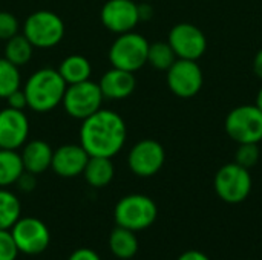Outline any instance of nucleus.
<instances>
[{
	"label": "nucleus",
	"instance_id": "nucleus-1",
	"mask_svg": "<svg viewBox=\"0 0 262 260\" xmlns=\"http://www.w3.org/2000/svg\"><path fill=\"white\" fill-rule=\"evenodd\" d=\"M126 138V123L114 110L100 109L81 121L80 144L89 156L114 158L124 147Z\"/></svg>",
	"mask_w": 262,
	"mask_h": 260
},
{
	"label": "nucleus",
	"instance_id": "nucleus-2",
	"mask_svg": "<svg viewBox=\"0 0 262 260\" xmlns=\"http://www.w3.org/2000/svg\"><path fill=\"white\" fill-rule=\"evenodd\" d=\"M68 84L57 69L41 67L29 75L25 83L23 92L28 107L37 113H46L58 107Z\"/></svg>",
	"mask_w": 262,
	"mask_h": 260
},
{
	"label": "nucleus",
	"instance_id": "nucleus-3",
	"mask_svg": "<svg viewBox=\"0 0 262 260\" xmlns=\"http://www.w3.org/2000/svg\"><path fill=\"white\" fill-rule=\"evenodd\" d=\"M21 31L34 48L51 49L61 43L64 37V21L54 11L38 9L26 17Z\"/></svg>",
	"mask_w": 262,
	"mask_h": 260
},
{
	"label": "nucleus",
	"instance_id": "nucleus-4",
	"mask_svg": "<svg viewBox=\"0 0 262 260\" xmlns=\"http://www.w3.org/2000/svg\"><path fill=\"white\" fill-rule=\"evenodd\" d=\"M158 216L155 201L146 195L134 193L121 198L114 210V219L118 227L132 230L135 233L149 228Z\"/></svg>",
	"mask_w": 262,
	"mask_h": 260
},
{
	"label": "nucleus",
	"instance_id": "nucleus-5",
	"mask_svg": "<svg viewBox=\"0 0 262 260\" xmlns=\"http://www.w3.org/2000/svg\"><path fill=\"white\" fill-rule=\"evenodd\" d=\"M149 44L147 38L135 31L120 34L112 41L107 52L112 67L135 74L147 63Z\"/></svg>",
	"mask_w": 262,
	"mask_h": 260
},
{
	"label": "nucleus",
	"instance_id": "nucleus-6",
	"mask_svg": "<svg viewBox=\"0 0 262 260\" xmlns=\"http://www.w3.org/2000/svg\"><path fill=\"white\" fill-rule=\"evenodd\" d=\"M104 98L98 83L86 80L77 84H69L63 95V109L74 120H86L101 109Z\"/></svg>",
	"mask_w": 262,
	"mask_h": 260
},
{
	"label": "nucleus",
	"instance_id": "nucleus-7",
	"mask_svg": "<svg viewBox=\"0 0 262 260\" xmlns=\"http://www.w3.org/2000/svg\"><path fill=\"white\" fill-rule=\"evenodd\" d=\"M213 185L221 201L227 204H239L246 201L252 192V175L249 169L230 162L216 172Z\"/></svg>",
	"mask_w": 262,
	"mask_h": 260
},
{
	"label": "nucleus",
	"instance_id": "nucleus-8",
	"mask_svg": "<svg viewBox=\"0 0 262 260\" xmlns=\"http://www.w3.org/2000/svg\"><path fill=\"white\" fill-rule=\"evenodd\" d=\"M227 135L238 144L262 141V112L253 104L232 109L224 123Z\"/></svg>",
	"mask_w": 262,
	"mask_h": 260
},
{
	"label": "nucleus",
	"instance_id": "nucleus-9",
	"mask_svg": "<svg viewBox=\"0 0 262 260\" xmlns=\"http://www.w3.org/2000/svg\"><path fill=\"white\" fill-rule=\"evenodd\" d=\"M11 234L20 253L26 256H38L45 253L51 244V233L46 224L37 218H20L11 228Z\"/></svg>",
	"mask_w": 262,
	"mask_h": 260
},
{
	"label": "nucleus",
	"instance_id": "nucleus-10",
	"mask_svg": "<svg viewBox=\"0 0 262 260\" xmlns=\"http://www.w3.org/2000/svg\"><path fill=\"white\" fill-rule=\"evenodd\" d=\"M166 81L173 95L180 98H192L203 87V69L193 60L177 58V61L166 70Z\"/></svg>",
	"mask_w": 262,
	"mask_h": 260
},
{
	"label": "nucleus",
	"instance_id": "nucleus-11",
	"mask_svg": "<svg viewBox=\"0 0 262 260\" xmlns=\"http://www.w3.org/2000/svg\"><path fill=\"white\" fill-rule=\"evenodd\" d=\"M167 43L173 49L177 58L183 60L198 61L207 49V38L204 32L198 26L186 21L178 23L170 29Z\"/></svg>",
	"mask_w": 262,
	"mask_h": 260
},
{
	"label": "nucleus",
	"instance_id": "nucleus-12",
	"mask_svg": "<svg viewBox=\"0 0 262 260\" xmlns=\"http://www.w3.org/2000/svg\"><path fill=\"white\" fill-rule=\"evenodd\" d=\"M166 162V150L155 139L138 141L127 155V166L130 172L140 178H150L157 175Z\"/></svg>",
	"mask_w": 262,
	"mask_h": 260
},
{
	"label": "nucleus",
	"instance_id": "nucleus-13",
	"mask_svg": "<svg viewBox=\"0 0 262 260\" xmlns=\"http://www.w3.org/2000/svg\"><path fill=\"white\" fill-rule=\"evenodd\" d=\"M100 20L107 31L117 35L130 32L140 23L138 3L134 0H107L101 8Z\"/></svg>",
	"mask_w": 262,
	"mask_h": 260
},
{
	"label": "nucleus",
	"instance_id": "nucleus-14",
	"mask_svg": "<svg viewBox=\"0 0 262 260\" xmlns=\"http://www.w3.org/2000/svg\"><path fill=\"white\" fill-rule=\"evenodd\" d=\"M29 136V120L23 110L5 107L0 110V149L18 150Z\"/></svg>",
	"mask_w": 262,
	"mask_h": 260
},
{
	"label": "nucleus",
	"instance_id": "nucleus-15",
	"mask_svg": "<svg viewBox=\"0 0 262 260\" xmlns=\"http://www.w3.org/2000/svg\"><path fill=\"white\" fill-rule=\"evenodd\" d=\"M89 158L91 156L81 147V144H63L54 150L51 169L57 176L75 178L83 175Z\"/></svg>",
	"mask_w": 262,
	"mask_h": 260
},
{
	"label": "nucleus",
	"instance_id": "nucleus-16",
	"mask_svg": "<svg viewBox=\"0 0 262 260\" xmlns=\"http://www.w3.org/2000/svg\"><path fill=\"white\" fill-rule=\"evenodd\" d=\"M98 86H100V90H101L104 100L118 101V100H124L134 93V90L137 87V78H135L134 72L112 67L101 75Z\"/></svg>",
	"mask_w": 262,
	"mask_h": 260
},
{
	"label": "nucleus",
	"instance_id": "nucleus-17",
	"mask_svg": "<svg viewBox=\"0 0 262 260\" xmlns=\"http://www.w3.org/2000/svg\"><path fill=\"white\" fill-rule=\"evenodd\" d=\"M52 155H54L52 147L43 139L26 141L20 152L23 169L37 176L45 173L48 169H51Z\"/></svg>",
	"mask_w": 262,
	"mask_h": 260
},
{
	"label": "nucleus",
	"instance_id": "nucleus-18",
	"mask_svg": "<svg viewBox=\"0 0 262 260\" xmlns=\"http://www.w3.org/2000/svg\"><path fill=\"white\" fill-rule=\"evenodd\" d=\"M114 176H115V167L112 158L91 156L83 170V178L94 188H103L109 185Z\"/></svg>",
	"mask_w": 262,
	"mask_h": 260
},
{
	"label": "nucleus",
	"instance_id": "nucleus-19",
	"mask_svg": "<svg viewBox=\"0 0 262 260\" xmlns=\"http://www.w3.org/2000/svg\"><path fill=\"white\" fill-rule=\"evenodd\" d=\"M57 70L61 75V78L64 80V83L69 86V84H77V83L91 80L92 64L84 55L72 54L61 60Z\"/></svg>",
	"mask_w": 262,
	"mask_h": 260
},
{
	"label": "nucleus",
	"instance_id": "nucleus-20",
	"mask_svg": "<svg viewBox=\"0 0 262 260\" xmlns=\"http://www.w3.org/2000/svg\"><path fill=\"white\" fill-rule=\"evenodd\" d=\"M109 250L111 253L121 260L132 259L138 253V239L137 233L123 227H115L109 234Z\"/></svg>",
	"mask_w": 262,
	"mask_h": 260
},
{
	"label": "nucleus",
	"instance_id": "nucleus-21",
	"mask_svg": "<svg viewBox=\"0 0 262 260\" xmlns=\"http://www.w3.org/2000/svg\"><path fill=\"white\" fill-rule=\"evenodd\" d=\"M23 172L20 153L17 150L0 149V188L14 185Z\"/></svg>",
	"mask_w": 262,
	"mask_h": 260
},
{
	"label": "nucleus",
	"instance_id": "nucleus-22",
	"mask_svg": "<svg viewBox=\"0 0 262 260\" xmlns=\"http://www.w3.org/2000/svg\"><path fill=\"white\" fill-rule=\"evenodd\" d=\"M32 54H34V46L23 34H15L14 37L6 40L5 58L12 64L18 67L28 64L32 58Z\"/></svg>",
	"mask_w": 262,
	"mask_h": 260
},
{
	"label": "nucleus",
	"instance_id": "nucleus-23",
	"mask_svg": "<svg viewBox=\"0 0 262 260\" xmlns=\"http://www.w3.org/2000/svg\"><path fill=\"white\" fill-rule=\"evenodd\" d=\"M21 218L18 198L8 188H0V230H11Z\"/></svg>",
	"mask_w": 262,
	"mask_h": 260
},
{
	"label": "nucleus",
	"instance_id": "nucleus-24",
	"mask_svg": "<svg viewBox=\"0 0 262 260\" xmlns=\"http://www.w3.org/2000/svg\"><path fill=\"white\" fill-rule=\"evenodd\" d=\"M177 61V55L167 41H155L149 44L147 63L157 70H167Z\"/></svg>",
	"mask_w": 262,
	"mask_h": 260
},
{
	"label": "nucleus",
	"instance_id": "nucleus-25",
	"mask_svg": "<svg viewBox=\"0 0 262 260\" xmlns=\"http://www.w3.org/2000/svg\"><path fill=\"white\" fill-rule=\"evenodd\" d=\"M21 87L20 67L8 61L5 57L0 58V98L5 100L14 90Z\"/></svg>",
	"mask_w": 262,
	"mask_h": 260
},
{
	"label": "nucleus",
	"instance_id": "nucleus-26",
	"mask_svg": "<svg viewBox=\"0 0 262 260\" xmlns=\"http://www.w3.org/2000/svg\"><path fill=\"white\" fill-rule=\"evenodd\" d=\"M259 147L255 143H246V144H239V147L235 152V162L246 167V169H252L258 164L259 161Z\"/></svg>",
	"mask_w": 262,
	"mask_h": 260
},
{
	"label": "nucleus",
	"instance_id": "nucleus-27",
	"mask_svg": "<svg viewBox=\"0 0 262 260\" xmlns=\"http://www.w3.org/2000/svg\"><path fill=\"white\" fill-rule=\"evenodd\" d=\"M18 254L11 230H0V260H17Z\"/></svg>",
	"mask_w": 262,
	"mask_h": 260
},
{
	"label": "nucleus",
	"instance_id": "nucleus-28",
	"mask_svg": "<svg viewBox=\"0 0 262 260\" xmlns=\"http://www.w3.org/2000/svg\"><path fill=\"white\" fill-rule=\"evenodd\" d=\"M20 23L12 12L0 11V40H9L15 34H18Z\"/></svg>",
	"mask_w": 262,
	"mask_h": 260
},
{
	"label": "nucleus",
	"instance_id": "nucleus-29",
	"mask_svg": "<svg viewBox=\"0 0 262 260\" xmlns=\"http://www.w3.org/2000/svg\"><path fill=\"white\" fill-rule=\"evenodd\" d=\"M15 185H17V188H18L20 192H23V193H31V192L35 188V185H37V175H32V173H29V172L25 170V172L18 176Z\"/></svg>",
	"mask_w": 262,
	"mask_h": 260
},
{
	"label": "nucleus",
	"instance_id": "nucleus-30",
	"mask_svg": "<svg viewBox=\"0 0 262 260\" xmlns=\"http://www.w3.org/2000/svg\"><path fill=\"white\" fill-rule=\"evenodd\" d=\"M6 104L8 107L11 109H17V110H25V107H28V101H26V97H25V92L23 89H17L14 90L11 95H8L6 98Z\"/></svg>",
	"mask_w": 262,
	"mask_h": 260
},
{
	"label": "nucleus",
	"instance_id": "nucleus-31",
	"mask_svg": "<svg viewBox=\"0 0 262 260\" xmlns=\"http://www.w3.org/2000/svg\"><path fill=\"white\" fill-rule=\"evenodd\" d=\"M68 260H101V257L98 256L97 251H94L91 248H78L71 253Z\"/></svg>",
	"mask_w": 262,
	"mask_h": 260
},
{
	"label": "nucleus",
	"instance_id": "nucleus-32",
	"mask_svg": "<svg viewBox=\"0 0 262 260\" xmlns=\"http://www.w3.org/2000/svg\"><path fill=\"white\" fill-rule=\"evenodd\" d=\"M138 17H140V21L150 20L154 17V8H152V5L147 3V2L138 3Z\"/></svg>",
	"mask_w": 262,
	"mask_h": 260
},
{
	"label": "nucleus",
	"instance_id": "nucleus-33",
	"mask_svg": "<svg viewBox=\"0 0 262 260\" xmlns=\"http://www.w3.org/2000/svg\"><path fill=\"white\" fill-rule=\"evenodd\" d=\"M178 260H210V257L207 254H204L203 251H198V250H189V251H184Z\"/></svg>",
	"mask_w": 262,
	"mask_h": 260
},
{
	"label": "nucleus",
	"instance_id": "nucleus-34",
	"mask_svg": "<svg viewBox=\"0 0 262 260\" xmlns=\"http://www.w3.org/2000/svg\"><path fill=\"white\" fill-rule=\"evenodd\" d=\"M253 72L262 80V49H259L253 58Z\"/></svg>",
	"mask_w": 262,
	"mask_h": 260
},
{
	"label": "nucleus",
	"instance_id": "nucleus-35",
	"mask_svg": "<svg viewBox=\"0 0 262 260\" xmlns=\"http://www.w3.org/2000/svg\"><path fill=\"white\" fill-rule=\"evenodd\" d=\"M255 106L259 109L262 112V87L259 89V92H258V95H256V103H255Z\"/></svg>",
	"mask_w": 262,
	"mask_h": 260
},
{
	"label": "nucleus",
	"instance_id": "nucleus-36",
	"mask_svg": "<svg viewBox=\"0 0 262 260\" xmlns=\"http://www.w3.org/2000/svg\"><path fill=\"white\" fill-rule=\"evenodd\" d=\"M144 2H147V0H144Z\"/></svg>",
	"mask_w": 262,
	"mask_h": 260
}]
</instances>
